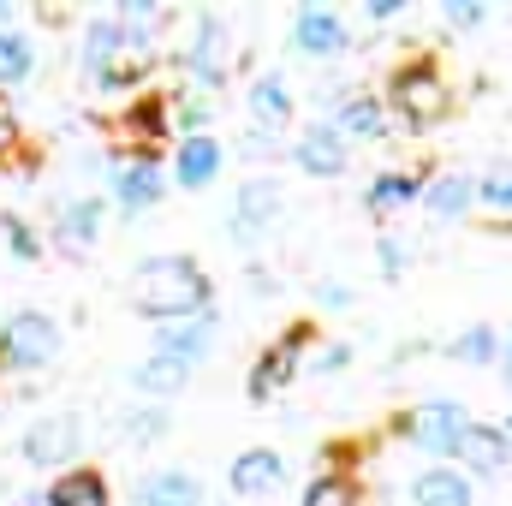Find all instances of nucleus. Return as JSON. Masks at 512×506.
I'll return each mask as SVG.
<instances>
[{
  "label": "nucleus",
  "instance_id": "14",
  "mask_svg": "<svg viewBox=\"0 0 512 506\" xmlns=\"http://www.w3.org/2000/svg\"><path fill=\"white\" fill-rule=\"evenodd\" d=\"M209 346H215V316H191V322H167L161 334H155V352L161 358H179V364H203L209 358Z\"/></svg>",
  "mask_w": 512,
  "mask_h": 506
},
{
  "label": "nucleus",
  "instance_id": "23",
  "mask_svg": "<svg viewBox=\"0 0 512 506\" xmlns=\"http://www.w3.org/2000/svg\"><path fill=\"white\" fill-rule=\"evenodd\" d=\"M417 197H423V179H411V173H382V179H370L364 209H370V215H393V209H411Z\"/></svg>",
  "mask_w": 512,
  "mask_h": 506
},
{
  "label": "nucleus",
  "instance_id": "16",
  "mask_svg": "<svg viewBox=\"0 0 512 506\" xmlns=\"http://www.w3.org/2000/svg\"><path fill=\"white\" fill-rule=\"evenodd\" d=\"M459 459H471V471H483V477H501V471H512V435L489 429V423H471L459 441Z\"/></svg>",
  "mask_w": 512,
  "mask_h": 506
},
{
  "label": "nucleus",
  "instance_id": "27",
  "mask_svg": "<svg viewBox=\"0 0 512 506\" xmlns=\"http://www.w3.org/2000/svg\"><path fill=\"white\" fill-rule=\"evenodd\" d=\"M495 352H501L495 328H465V334L453 340V358H459V364H489Z\"/></svg>",
  "mask_w": 512,
  "mask_h": 506
},
{
  "label": "nucleus",
  "instance_id": "1",
  "mask_svg": "<svg viewBox=\"0 0 512 506\" xmlns=\"http://www.w3.org/2000/svg\"><path fill=\"white\" fill-rule=\"evenodd\" d=\"M131 310L149 322H191L209 316V274L197 256H143L131 268Z\"/></svg>",
  "mask_w": 512,
  "mask_h": 506
},
{
  "label": "nucleus",
  "instance_id": "21",
  "mask_svg": "<svg viewBox=\"0 0 512 506\" xmlns=\"http://www.w3.org/2000/svg\"><path fill=\"white\" fill-rule=\"evenodd\" d=\"M411 501H417V506H471V483H465L459 471L435 465V471L411 477Z\"/></svg>",
  "mask_w": 512,
  "mask_h": 506
},
{
  "label": "nucleus",
  "instance_id": "19",
  "mask_svg": "<svg viewBox=\"0 0 512 506\" xmlns=\"http://www.w3.org/2000/svg\"><path fill=\"white\" fill-rule=\"evenodd\" d=\"M251 120L262 131H280L292 120V90H286V78L280 72H262L251 84Z\"/></svg>",
  "mask_w": 512,
  "mask_h": 506
},
{
  "label": "nucleus",
  "instance_id": "25",
  "mask_svg": "<svg viewBox=\"0 0 512 506\" xmlns=\"http://www.w3.org/2000/svg\"><path fill=\"white\" fill-rule=\"evenodd\" d=\"M36 72V42L24 30H0V90H18Z\"/></svg>",
  "mask_w": 512,
  "mask_h": 506
},
{
  "label": "nucleus",
  "instance_id": "15",
  "mask_svg": "<svg viewBox=\"0 0 512 506\" xmlns=\"http://www.w3.org/2000/svg\"><path fill=\"white\" fill-rule=\"evenodd\" d=\"M173 173H179L185 191H203V185L221 173V143L203 137V131H185V137H179V155H173Z\"/></svg>",
  "mask_w": 512,
  "mask_h": 506
},
{
  "label": "nucleus",
  "instance_id": "18",
  "mask_svg": "<svg viewBox=\"0 0 512 506\" xmlns=\"http://www.w3.org/2000/svg\"><path fill=\"white\" fill-rule=\"evenodd\" d=\"M280 477H286V465H280V453H268V447H251V453H239V459H233V471H227L233 495H268Z\"/></svg>",
  "mask_w": 512,
  "mask_h": 506
},
{
  "label": "nucleus",
  "instance_id": "6",
  "mask_svg": "<svg viewBox=\"0 0 512 506\" xmlns=\"http://www.w3.org/2000/svg\"><path fill=\"white\" fill-rule=\"evenodd\" d=\"M292 42H298L310 60H334V54L352 48L346 18H340L334 6H298V18H292Z\"/></svg>",
  "mask_w": 512,
  "mask_h": 506
},
{
  "label": "nucleus",
  "instance_id": "34",
  "mask_svg": "<svg viewBox=\"0 0 512 506\" xmlns=\"http://www.w3.org/2000/svg\"><path fill=\"white\" fill-rule=\"evenodd\" d=\"M346 364H352V352H346V346H328V352L316 358V370H322V376H328V370H346Z\"/></svg>",
  "mask_w": 512,
  "mask_h": 506
},
{
  "label": "nucleus",
  "instance_id": "13",
  "mask_svg": "<svg viewBox=\"0 0 512 506\" xmlns=\"http://www.w3.org/2000/svg\"><path fill=\"white\" fill-rule=\"evenodd\" d=\"M42 501L48 506H114V489H108V477L96 465H72V471H60L42 489Z\"/></svg>",
  "mask_w": 512,
  "mask_h": 506
},
{
  "label": "nucleus",
  "instance_id": "30",
  "mask_svg": "<svg viewBox=\"0 0 512 506\" xmlns=\"http://www.w3.org/2000/svg\"><path fill=\"white\" fill-rule=\"evenodd\" d=\"M477 203H489V209H512V167H489V173L477 179Z\"/></svg>",
  "mask_w": 512,
  "mask_h": 506
},
{
  "label": "nucleus",
  "instance_id": "2",
  "mask_svg": "<svg viewBox=\"0 0 512 506\" xmlns=\"http://www.w3.org/2000/svg\"><path fill=\"white\" fill-rule=\"evenodd\" d=\"M60 358V322L48 310H12L0 322V370H48Z\"/></svg>",
  "mask_w": 512,
  "mask_h": 506
},
{
  "label": "nucleus",
  "instance_id": "36",
  "mask_svg": "<svg viewBox=\"0 0 512 506\" xmlns=\"http://www.w3.org/2000/svg\"><path fill=\"white\" fill-rule=\"evenodd\" d=\"M364 12H370V18H393V12H399V0H364Z\"/></svg>",
  "mask_w": 512,
  "mask_h": 506
},
{
  "label": "nucleus",
  "instance_id": "22",
  "mask_svg": "<svg viewBox=\"0 0 512 506\" xmlns=\"http://www.w3.org/2000/svg\"><path fill=\"white\" fill-rule=\"evenodd\" d=\"M328 126L340 131V137H382L387 131V114L376 96H346L340 108H334V120Z\"/></svg>",
  "mask_w": 512,
  "mask_h": 506
},
{
  "label": "nucleus",
  "instance_id": "35",
  "mask_svg": "<svg viewBox=\"0 0 512 506\" xmlns=\"http://www.w3.org/2000/svg\"><path fill=\"white\" fill-rule=\"evenodd\" d=\"M322 304H334V310H346V304H352V292H346V286H322Z\"/></svg>",
  "mask_w": 512,
  "mask_h": 506
},
{
  "label": "nucleus",
  "instance_id": "20",
  "mask_svg": "<svg viewBox=\"0 0 512 506\" xmlns=\"http://www.w3.org/2000/svg\"><path fill=\"white\" fill-rule=\"evenodd\" d=\"M191 381V364H179V358H161V352H149L137 370H131V387L143 393V399H167V393H179Z\"/></svg>",
  "mask_w": 512,
  "mask_h": 506
},
{
  "label": "nucleus",
  "instance_id": "12",
  "mask_svg": "<svg viewBox=\"0 0 512 506\" xmlns=\"http://www.w3.org/2000/svg\"><path fill=\"white\" fill-rule=\"evenodd\" d=\"M268 221H280V185L274 179H251L245 191H239V203H233V233L256 245L262 233H268Z\"/></svg>",
  "mask_w": 512,
  "mask_h": 506
},
{
  "label": "nucleus",
  "instance_id": "3",
  "mask_svg": "<svg viewBox=\"0 0 512 506\" xmlns=\"http://www.w3.org/2000/svg\"><path fill=\"white\" fill-rule=\"evenodd\" d=\"M387 96H393V108H399V120L405 126H435L447 108H453V96H447V78L429 66V60H411V66H399L393 72V84H387Z\"/></svg>",
  "mask_w": 512,
  "mask_h": 506
},
{
  "label": "nucleus",
  "instance_id": "24",
  "mask_svg": "<svg viewBox=\"0 0 512 506\" xmlns=\"http://www.w3.org/2000/svg\"><path fill=\"white\" fill-rule=\"evenodd\" d=\"M471 203H477V185H471L465 173H447V179H435V185L423 191V209L441 215V221H459Z\"/></svg>",
  "mask_w": 512,
  "mask_h": 506
},
{
  "label": "nucleus",
  "instance_id": "5",
  "mask_svg": "<svg viewBox=\"0 0 512 506\" xmlns=\"http://www.w3.org/2000/svg\"><path fill=\"white\" fill-rule=\"evenodd\" d=\"M185 72L197 78V84H227V72H233V48H227V24L215 18V12H203L197 18V36H191V48H185Z\"/></svg>",
  "mask_w": 512,
  "mask_h": 506
},
{
  "label": "nucleus",
  "instance_id": "9",
  "mask_svg": "<svg viewBox=\"0 0 512 506\" xmlns=\"http://www.w3.org/2000/svg\"><path fill=\"white\" fill-rule=\"evenodd\" d=\"M304 340H310V328H292L280 346H268L262 358H256V370H251V399L262 405V399H274L286 381L298 376V364H304Z\"/></svg>",
  "mask_w": 512,
  "mask_h": 506
},
{
  "label": "nucleus",
  "instance_id": "29",
  "mask_svg": "<svg viewBox=\"0 0 512 506\" xmlns=\"http://www.w3.org/2000/svg\"><path fill=\"white\" fill-rule=\"evenodd\" d=\"M304 506H358V489H352L346 477H316V483L304 489Z\"/></svg>",
  "mask_w": 512,
  "mask_h": 506
},
{
  "label": "nucleus",
  "instance_id": "17",
  "mask_svg": "<svg viewBox=\"0 0 512 506\" xmlns=\"http://www.w3.org/2000/svg\"><path fill=\"white\" fill-rule=\"evenodd\" d=\"M131 506H203V489L191 471H149L131 489Z\"/></svg>",
  "mask_w": 512,
  "mask_h": 506
},
{
  "label": "nucleus",
  "instance_id": "28",
  "mask_svg": "<svg viewBox=\"0 0 512 506\" xmlns=\"http://www.w3.org/2000/svg\"><path fill=\"white\" fill-rule=\"evenodd\" d=\"M120 429H126V441H137V447H143V441H161V435H167V411H161V405H149V411H126Z\"/></svg>",
  "mask_w": 512,
  "mask_h": 506
},
{
  "label": "nucleus",
  "instance_id": "32",
  "mask_svg": "<svg viewBox=\"0 0 512 506\" xmlns=\"http://www.w3.org/2000/svg\"><path fill=\"white\" fill-rule=\"evenodd\" d=\"M12 149H18V120H12V114H6V102H0V161H6Z\"/></svg>",
  "mask_w": 512,
  "mask_h": 506
},
{
  "label": "nucleus",
  "instance_id": "39",
  "mask_svg": "<svg viewBox=\"0 0 512 506\" xmlns=\"http://www.w3.org/2000/svg\"><path fill=\"white\" fill-rule=\"evenodd\" d=\"M501 429H507V435H512V411H507V423H501Z\"/></svg>",
  "mask_w": 512,
  "mask_h": 506
},
{
  "label": "nucleus",
  "instance_id": "37",
  "mask_svg": "<svg viewBox=\"0 0 512 506\" xmlns=\"http://www.w3.org/2000/svg\"><path fill=\"white\" fill-rule=\"evenodd\" d=\"M501 364H507V381H512V334H507V346H501Z\"/></svg>",
  "mask_w": 512,
  "mask_h": 506
},
{
  "label": "nucleus",
  "instance_id": "10",
  "mask_svg": "<svg viewBox=\"0 0 512 506\" xmlns=\"http://www.w3.org/2000/svg\"><path fill=\"white\" fill-rule=\"evenodd\" d=\"M102 215H108V203L102 197H66L60 203V215H54V239H60V251H72V256H84L96 239H102Z\"/></svg>",
  "mask_w": 512,
  "mask_h": 506
},
{
  "label": "nucleus",
  "instance_id": "8",
  "mask_svg": "<svg viewBox=\"0 0 512 506\" xmlns=\"http://www.w3.org/2000/svg\"><path fill=\"white\" fill-rule=\"evenodd\" d=\"M161 203V161L155 155H131L114 167V209L120 215H143Z\"/></svg>",
  "mask_w": 512,
  "mask_h": 506
},
{
  "label": "nucleus",
  "instance_id": "33",
  "mask_svg": "<svg viewBox=\"0 0 512 506\" xmlns=\"http://www.w3.org/2000/svg\"><path fill=\"white\" fill-rule=\"evenodd\" d=\"M405 262H411V251H405L399 239H382V268H387V274H399Z\"/></svg>",
  "mask_w": 512,
  "mask_h": 506
},
{
  "label": "nucleus",
  "instance_id": "31",
  "mask_svg": "<svg viewBox=\"0 0 512 506\" xmlns=\"http://www.w3.org/2000/svg\"><path fill=\"white\" fill-rule=\"evenodd\" d=\"M447 24L477 30V24H483V0H447Z\"/></svg>",
  "mask_w": 512,
  "mask_h": 506
},
{
  "label": "nucleus",
  "instance_id": "26",
  "mask_svg": "<svg viewBox=\"0 0 512 506\" xmlns=\"http://www.w3.org/2000/svg\"><path fill=\"white\" fill-rule=\"evenodd\" d=\"M0 233H6V251L18 256V262H36V256H42V239H36V227H30V221H18L12 209L0 215Z\"/></svg>",
  "mask_w": 512,
  "mask_h": 506
},
{
  "label": "nucleus",
  "instance_id": "38",
  "mask_svg": "<svg viewBox=\"0 0 512 506\" xmlns=\"http://www.w3.org/2000/svg\"><path fill=\"white\" fill-rule=\"evenodd\" d=\"M24 506H48V501H42V489H36V495H24Z\"/></svg>",
  "mask_w": 512,
  "mask_h": 506
},
{
  "label": "nucleus",
  "instance_id": "7",
  "mask_svg": "<svg viewBox=\"0 0 512 506\" xmlns=\"http://www.w3.org/2000/svg\"><path fill=\"white\" fill-rule=\"evenodd\" d=\"M465 429H471V417H465L459 405H423V411H411V429H405V435H411L423 453L453 459L459 441H465Z\"/></svg>",
  "mask_w": 512,
  "mask_h": 506
},
{
  "label": "nucleus",
  "instance_id": "4",
  "mask_svg": "<svg viewBox=\"0 0 512 506\" xmlns=\"http://www.w3.org/2000/svg\"><path fill=\"white\" fill-rule=\"evenodd\" d=\"M78 447H84L78 417H36V423L24 429V441H18V453H24L36 471H72Z\"/></svg>",
  "mask_w": 512,
  "mask_h": 506
},
{
  "label": "nucleus",
  "instance_id": "11",
  "mask_svg": "<svg viewBox=\"0 0 512 506\" xmlns=\"http://www.w3.org/2000/svg\"><path fill=\"white\" fill-rule=\"evenodd\" d=\"M292 161L310 179H334V173H346V137L328 126V120H316V126H304V137L292 143Z\"/></svg>",
  "mask_w": 512,
  "mask_h": 506
}]
</instances>
